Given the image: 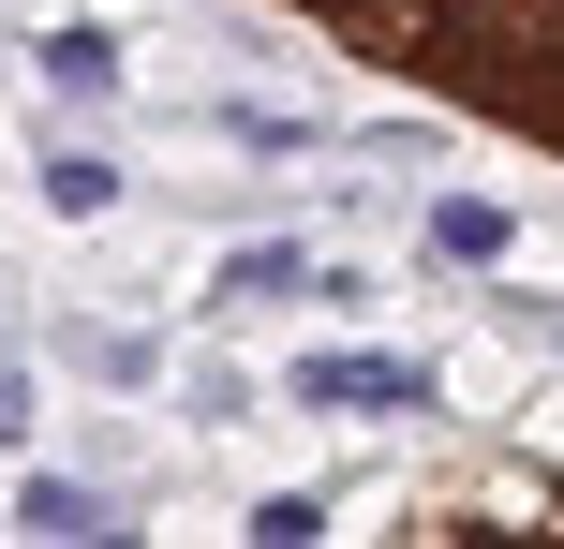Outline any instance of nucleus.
<instances>
[{"label":"nucleus","instance_id":"f257e3e1","mask_svg":"<svg viewBox=\"0 0 564 549\" xmlns=\"http://www.w3.org/2000/svg\"><path fill=\"white\" fill-rule=\"evenodd\" d=\"M282 402L327 416V431H341V416H357V431H401V416L431 402V372H416V356H371V342H357V356L327 342V356H297V372H282Z\"/></svg>","mask_w":564,"mask_h":549},{"label":"nucleus","instance_id":"f03ea898","mask_svg":"<svg viewBox=\"0 0 564 549\" xmlns=\"http://www.w3.org/2000/svg\"><path fill=\"white\" fill-rule=\"evenodd\" d=\"M416 238H431V267H476V283H490V267L520 253V208H490V194H431Z\"/></svg>","mask_w":564,"mask_h":549},{"label":"nucleus","instance_id":"7ed1b4c3","mask_svg":"<svg viewBox=\"0 0 564 549\" xmlns=\"http://www.w3.org/2000/svg\"><path fill=\"white\" fill-rule=\"evenodd\" d=\"M45 89H59V105H119V30L105 15H59L45 30Z\"/></svg>","mask_w":564,"mask_h":549},{"label":"nucleus","instance_id":"20e7f679","mask_svg":"<svg viewBox=\"0 0 564 549\" xmlns=\"http://www.w3.org/2000/svg\"><path fill=\"white\" fill-rule=\"evenodd\" d=\"M15 535H59V549H89V535H119V505L89 491V475H15Z\"/></svg>","mask_w":564,"mask_h":549},{"label":"nucleus","instance_id":"39448f33","mask_svg":"<svg viewBox=\"0 0 564 549\" xmlns=\"http://www.w3.org/2000/svg\"><path fill=\"white\" fill-rule=\"evenodd\" d=\"M224 297H327V267H312L297 238H238V253H224Z\"/></svg>","mask_w":564,"mask_h":549},{"label":"nucleus","instance_id":"423d86ee","mask_svg":"<svg viewBox=\"0 0 564 549\" xmlns=\"http://www.w3.org/2000/svg\"><path fill=\"white\" fill-rule=\"evenodd\" d=\"M45 208H59V223H105V208H119V164H105V149H45Z\"/></svg>","mask_w":564,"mask_h":549},{"label":"nucleus","instance_id":"0eeeda50","mask_svg":"<svg viewBox=\"0 0 564 549\" xmlns=\"http://www.w3.org/2000/svg\"><path fill=\"white\" fill-rule=\"evenodd\" d=\"M208 119H224V149H268V164H282V149H312V119H297V105H253V89L208 105Z\"/></svg>","mask_w":564,"mask_h":549},{"label":"nucleus","instance_id":"6e6552de","mask_svg":"<svg viewBox=\"0 0 564 549\" xmlns=\"http://www.w3.org/2000/svg\"><path fill=\"white\" fill-rule=\"evenodd\" d=\"M253 535H268V549H312V535H341V505H327V491H268Z\"/></svg>","mask_w":564,"mask_h":549},{"label":"nucleus","instance_id":"1a4fd4ad","mask_svg":"<svg viewBox=\"0 0 564 549\" xmlns=\"http://www.w3.org/2000/svg\"><path fill=\"white\" fill-rule=\"evenodd\" d=\"M89 356H105V386H149V372H164V342H134V327H89Z\"/></svg>","mask_w":564,"mask_h":549},{"label":"nucleus","instance_id":"9d476101","mask_svg":"<svg viewBox=\"0 0 564 549\" xmlns=\"http://www.w3.org/2000/svg\"><path fill=\"white\" fill-rule=\"evenodd\" d=\"M30 431H45V402H30V372L0 356V446H30Z\"/></svg>","mask_w":564,"mask_h":549},{"label":"nucleus","instance_id":"9b49d317","mask_svg":"<svg viewBox=\"0 0 564 549\" xmlns=\"http://www.w3.org/2000/svg\"><path fill=\"white\" fill-rule=\"evenodd\" d=\"M506 327H520V342H550V356H564V312H550V297H506Z\"/></svg>","mask_w":564,"mask_h":549}]
</instances>
